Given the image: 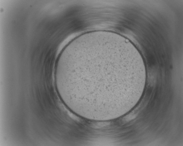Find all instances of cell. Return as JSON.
I'll use <instances>...</instances> for the list:
<instances>
[{"label":"cell","mask_w":183,"mask_h":146,"mask_svg":"<svg viewBox=\"0 0 183 146\" xmlns=\"http://www.w3.org/2000/svg\"><path fill=\"white\" fill-rule=\"evenodd\" d=\"M140 74L135 61L114 44L85 53L67 72L70 87L79 102L90 108L107 111H112L116 106L121 85L136 82Z\"/></svg>","instance_id":"obj_1"}]
</instances>
